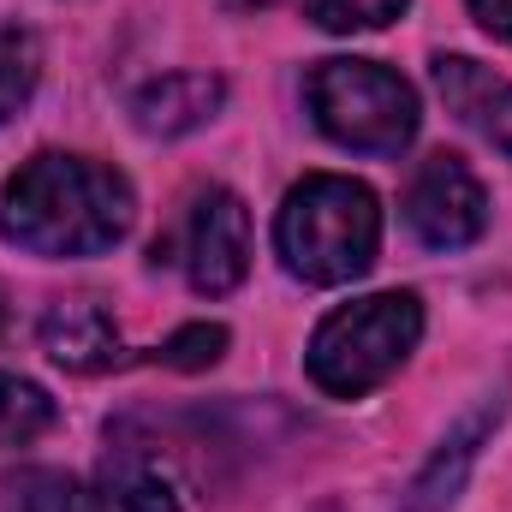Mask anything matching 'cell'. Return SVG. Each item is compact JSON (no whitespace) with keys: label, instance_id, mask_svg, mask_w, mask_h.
Masks as SVG:
<instances>
[{"label":"cell","instance_id":"obj_1","mask_svg":"<svg viewBox=\"0 0 512 512\" xmlns=\"http://www.w3.org/2000/svg\"><path fill=\"white\" fill-rule=\"evenodd\" d=\"M137 221L131 179L108 161L42 149L0 191V239L30 256H102Z\"/></svg>","mask_w":512,"mask_h":512},{"label":"cell","instance_id":"obj_2","mask_svg":"<svg viewBox=\"0 0 512 512\" xmlns=\"http://www.w3.org/2000/svg\"><path fill=\"white\" fill-rule=\"evenodd\" d=\"M274 251L304 286H346L376 268L382 251V203L364 179L310 173L286 191L274 215Z\"/></svg>","mask_w":512,"mask_h":512},{"label":"cell","instance_id":"obj_3","mask_svg":"<svg viewBox=\"0 0 512 512\" xmlns=\"http://www.w3.org/2000/svg\"><path fill=\"white\" fill-rule=\"evenodd\" d=\"M417 340H423L417 292H370L322 316V328L310 334L304 370L328 399H364L417 352Z\"/></svg>","mask_w":512,"mask_h":512},{"label":"cell","instance_id":"obj_4","mask_svg":"<svg viewBox=\"0 0 512 512\" xmlns=\"http://www.w3.org/2000/svg\"><path fill=\"white\" fill-rule=\"evenodd\" d=\"M304 102L322 137L358 155H399L417 137V90L382 60H322L304 78Z\"/></svg>","mask_w":512,"mask_h":512},{"label":"cell","instance_id":"obj_5","mask_svg":"<svg viewBox=\"0 0 512 512\" xmlns=\"http://www.w3.org/2000/svg\"><path fill=\"white\" fill-rule=\"evenodd\" d=\"M173 262L185 268V280L203 298L233 292L251 268V209H245V197L227 191V185L197 191L185 221H179V256Z\"/></svg>","mask_w":512,"mask_h":512},{"label":"cell","instance_id":"obj_6","mask_svg":"<svg viewBox=\"0 0 512 512\" xmlns=\"http://www.w3.org/2000/svg\"><path fill=\"white\" fill-rule=\"evenodd\" d=\"M405 227L429 251H465L489 233V191L459 155H429L405 185Z\"/></svg>","mask_w":512,"mask_h":512},{"label":"cell","instance_id":"obj_7","mask_svg":"<svg viewBox=\"0 0 512 512\" xmlns=\"http://www.w3.org/2000/svg\"><path fill=\"white\" fill-rule=\"evenodd\" d=\"M429 78H435L447 114L471 131V137H483L489 149H501L512 161V78L489 72L471 54H435L429 60Z\"/></svg>","mask_w":512,"mask_h":512},{"label":"cell","instance_id":"obj_8","mask_svg":"<svg viewBox=\"0 0 512 512\" xmlns=\"http://www.w3.org/2000/svg\"><path fill=\"white\" fill-rule=\"evenodd\" d=\"M42 352L72 370V376H102V370H120L126 364V340L114 328V316L96 304V298H60L42 310Z\"/></svg>","mask_w":512,"mask_h":512},{"label":"cell","instance_id":"obj_9","mask_svg":"<svg viewBox=\"0 0 512 512\" xmlns=\"http://www.w3.org/2000/svg\"><path fill=\"white\" fill-rule=\"evenodd\" d=\"M501 411H507V399L501 393H489L477 411H465L459 417V429L429 453V465L411 477V489H405V501L399 512H441L459 501V489H465V477H471V465H477V453H483V441L495 435V423H501Z\"/></svg>","mask_w":512,"mask_h":512},{"label":"cell","instance_id":"obj_10","mask_svg":"<svg viewBox=\"0 0 512 512\" xmlns=\"http://www.w3.org/2000/svg\"><path fill=\"white\" fill-rule=\"evenodd\" d=\"M227 102V78L215 72H167V78H149L137 96H131V126L143 137H185V131L209 126Z\"/></svg>","mask_w":512,"mask_h":512},{"label":"cell","instance_id":"obj_11","mask_svg":"<svg viewBox=\"0 0 512 512\" xmlns=\"http://www.w3.org/2000/svg\"><path fill=\"white\" fill-rule=\"evenodd\" d=\"M102 477H108V501L120 512H179L173 471L155 453H143V447H114L108 465H102Z\"/></svg>","mask_w":512,"mask_h":512},{"label":"cell","instance_id":"obj_12","mask_svg":"<svg viewBox=\"0 0 512 512\" xmlns=\"http://www.w3.org/2000/svg\"><path fill=\"white\" fill-rule=\"evenodd\" d=\"M60 423L48 387H36L30 376H0V453L6 447H30Z\"/></svg>","mask_w":512,"mask_h":512},{"label":"cell","instance_id":"obj_13","mask_svg":"<svg viewBox=\"0 0 512 512\" xmlns=\"http://www.w3.org/2000/svg\"><path fill=\"white\" fill-rule=\"evenodd\" d=\"M6 495H12V512H102V501L72 471H18Z\"/></svg>","mask_w":512,"mask_h":512},{"label":"cell","instance_id":"obj_14","mask_svg":"<svg viewBox=\"0 0 512 512\" xmlns=\"http://www.w3.org/2000/svg\"><path fill=\"white\" fill-rule=\"evenodd\" d=\"M36 66H42L36 36L18 30V24H0V126L30 102V90H36Z\"/></svg>","mask_w":512,"mask_h":512},{"label":"cell","instance_id":"obj_15","mask_svg":"<svg viewBox=\"0 0 512 512\" xmlns=\"http://www.w3.org/2000/svg\"><path fill=\"white\" fill-rule=\"evenodd\" d=\"M411 0H310V18L334 36H364V30H387Z\"/></svg>","mask_w":512,"mask_h":512},{"label":"cell","instance_id":"obj_16","mask_svg":"<svg viewBox=\"0 0 512 512\" xmlns=\"http://www.w3.org/2000/svg\"><path fill=\"white\" fill-rule=\"evenodd\" d=\"M221 352H227V328L221 322H191L155 352V364H167V370H209V364H221Z\"/></svg>","mask_w":512,"mask_h":512},{"label":"cell","instance_id":"obj_17","mask_svg":"<svg viewBox=\"0 0 512 512\" xmlns=\"http://www.w3.org/2000/svg\"><path fill=\"white\" fill-rule=\"evenodd\" d=\"M471 18L495 36V42H512V0H465Z\"/></svg>","mask_w":512,"mask_h":512},{"label":"cell","instance_id":"obj_18","mask_svg":"<svg viewBox=\"0 0 512 512\" xmlns=\"http://www.w3.org/2000/svg\"><path fill=\"white\" fill-rule=\"evenodd\" d=\"M221 6H233V12H262V6H280V0H221Z\"/></svg>","mask_w":512,"mask_h":512}]
</instances>
